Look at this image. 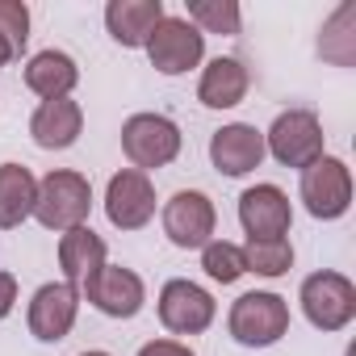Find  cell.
I'll return each instance as SVG.
<instances>
[{
    "label": "cell",
    "instance_id": "4",
    "mask_svg": "<svg viewBox=\"0 0 356 356\" xmlns=\"http://www.w3.org/2000/svg\"><path fill=\"white\" fill-rule=\"evenodd\" d=\"M298 302H302L306 323L318 331H343L356 318V285L335 268L310 273L298 289Z\"/></svg>",
    "mask_w": 356,
    "mask_h": 356
},
{
    "label": "cell",
    "instance_id": "22",
    "mask_svg": "<svg viewBox=\"0 0 356 356\" xmlns=\"http://www.w3.org/2000/svg\"><path fill=\"white\" fill-rule=\"evenodd\" d=\"M189 26H197L202 34H222L235 38L243 26V9L239 0H189Z\"/></svg>",
    "mask_w": 356,
    "mask_h": 356
},
{
    "label": "cell",
    "instance_id": "21",
    "mask_svg": "<svg viewBox=\"0 0 356 356\" xmlns=\"http://www.w3.org/2000/svg\"><path fill=\"white\" fill-rule=\"evenodd\" d=\"M318 55L331 59L335 67H352L356 63V5H343L323 22V38H318Z\"/></svg>",
    "mask_w": 356,
    "mask_h": 356
},
{
    "label": "cell",
    "instance_id": "27",
    "mask_svg": "<svg viewBox=\"0 0 356 356\" xmlns=\"http://www.w3.org/2000/svg\"><path fill=\"white\" fill-rule=\"evenodd\" d=\"M13 306H17V277L0 268V323L13 314Z\"/></svg>",
    "mask_w": 356,
    "mask_h": 356
},
{
    "label": "cell",
    "instance_id": "7",
    "mask_svg": "<svg viewBox=\"0 0 356 356\" xmlns=\"http://www.w3.org/2000/svg\"><path fill=\"white\" fill-rule=\"evenodd\" d=\"M147 59L159 76H185L193 67H202L206 59V34L197 26H189L185 17H163L151 38H147Z\"/></svg>",
    "mask_w": 356,
    "mask_h": 356
},
{
    "label": "cell",
    "instance_id": "8",
    "mask_svg": "<svg viewBox=\"0 0 356 356\" xmlns=\"http://www.w3.org/2000/svg\"><path fill=\"white\" fill-rule=\"evenodd\" d=\"M159 222H163L168 243L185 248V252H193V248L202 252L214 239V231H218V210H214V202L202 189H181V193H172L163 202Z\"/></svg>",
    "mask_w": 356,
    "mask_h": 356
},
{
    "label": "cell",
    "instance_id": "16",
    "mask_svg": "<svg viewBox=\"0 0 356 356\" xmlns=\"http://www.w3.org/2000/svg\"><path fill=\"white\" fill-rule=\"evenodd\" d=\"M163 0H109L105 5V30L118 47L126 51H138L147 47L151 30L163 22Z\"/></svg>",
    "mask_w": 356,
    "mask_h": 356
},
{
    "label": "cell",
    "instance_id": "25",
    "mask_svg": "<svg viewBox=\"0 0 356 356\" xmlns=\"http://www.w3.org/2000/svg\"><path fill=\"white\" fill-rule=\"evenodd\" d=\"M0 38L13 47V55L26 51V42H30V9H26V0H0Z\"/></svg>",
    "mask_w": 356,
    "mask_h": 356
},
{
    "label": "cell",
    "instance_id": "19",
    "mask_svg": "<svg viewBox=\"0 0 356 356\" xmlns=\"http://www.w3.org/2000/svg\"><path fill=\"white\" fill-rule=\"evenodd\" d=\"M80 84V67L67 51H38L30 63H26V88L42 101H55V97H72V88Z\"/></svg>",
    "mask_w": 356,
    "mask_h": 356
},
{
    "label": "cell",
    "instance_id": "14",
    "mask_svg": "<svg viewBox=\"0 0 356 356\" xmlns=\"http://www.w3.org/2000/svg\"><path fill=\"white\" fill-rule=\"evenodd\" d=\"M210 163L222 176H248L264 163V130L248 126V122H231L218 126L210 134Z\"/></svg>",
    "mask_w": 356,
    "mask_h": 356
},
{
    "label": "cell",
    "instance_id": "1",
    "mask_svg": "<svg viewBox=\"0 0 356 356\" xmlns=\"http://www.w3.org/2000/svg\"><path fill=\"white\" fill-rule=\"evenodd\" d=\"M88 214H92V185H88L84 172L51 168L42 181H38V202H34L38 227L63 235V231L88 227Z\"/></svg>",
    "mask_w": 356,
    "mask_h": 356
},
{
    "label": "cell",
    "instance_id": "3",
    "mask_svg": "<svg viewBox=\"0 0 356 356\" xmlns=\"http://www.w3.org/2000/svg\"><path fill=\"white\" fill-rule=\"evenodd\" d=\"M264 155H273L281 168H298L306 172L314 159L327 155V134L314 109H285L273 118V126L264 130Z\"/></svg>",
    "mask_w": 356,
    "mask_h": 356
},
{
    "label": "cell",
    "instance_id": "24",
    "mask_svg": "<svg viewBox=\"0 0 356 356\" xmlns=\"http://www.w3.org/2000/svg\"><path fill=\"white\" fill-rule=\"evenodd\" d=\"M202 268H206L210 281H218V285H235V281L248 273V264H243V248L231 243V239H218V235H214V239L202 248Z\"/></svg>",
    "mask_w": 356,
    "mask_h": 356
},
{
    "label": "cell",
    "instance_id": "11",
    "mask_svg": "<svg viewBox=\"0 0 356 356\" xmlns=\"http://www.w3.org/2000/svg\"><path fill=\"white\" fill-rule=\"evenodd\" d=\"M105 218L118 231H143L155 218V185L138 168H122L105 185Z\"/></svg>",
    "mask_w": 356,
    "mask_h": 356
},
{
    "label": "cell",
    "instance_id": "15",
    "mask_svg": "<svg viewBox=\"0 0 356 356\" xmlns=\"http://www.w3.org/2000/svg\"><path fill=\"white\" fill-rule=\"evenodd\" d=\"M84 130V109L80 101L72 97H55V101H38L34 118H30V138L42 147V151H67L76 147Z\"/></svg>",
    "mask_w": 356,
    "mask_h": 356
},
{
    "label": "cell",
    "instance_id": "10",
    "mask_svg": "<svg viewBox=\"0 0 356 356\" xmlns=\"http://www.w3.org/2000/svg\"><path fill=\"white\" fill-rule=\"evenodd\" d=\"M80 298H88L92 310H101L105 318H134L143 306H147V285L134 268H122V264H101L84 285H80Z\"/></svg>",
    "mask_w": 356,
    "mask_h": 356
},
{
    "label": "cell",
    "instance_id": "6",
    "mask_svg": "<svg viewBox=\"0 0 356 356\" xmlns=\"http://www.w3.org/2000/svg\"><path fill=\"white\" fill-rule=\"evenodd\" d=\"M298 197H302L306 214L318 218V222H335V218H343L348 206H352V172H348V163L335 159V155L314 159V163L302 172Z\"/></svg>",
    "mask_w": 356,
    "mask_h": 356
},
{
    "label": "cell",
    "instance_id": "26",
    "mask_svg": "<svg viewBox=\"0 0 356 356\" xmlns=\"http://www.w3.org/2000/svg\"><path fill=\"white\" fill-rule=\"evenodd\" d=\"M138 356H197V352L181 339H151V343L138 348Z\"/></svg>",
    "mask_w": 356,
    "mask_h": 356
},
{
    "label": "cell",
    "instance_id": "13",
    "mask_svg": "<svg viewBox=\"0 0 356 356\" xmlns=\"http://www.w3.org/2000/svg\"><path fill=\"white\" fill-rule=\"evenodd\" d=\"M239 227L248 239H285L293 227V206L281 185H252L239 193Z\"/></svg>",
    "mask_w": 356,
    "mask_h": 356
},
{
    "label": "cell",
    "instance_id": "23",
    "mask_svg": "<svg viewBox=\"0 0 356 356\" xmlns=\"http://www.w3.org/2000/svg\"><path fill=\"white\" fill-rule=\"evenodd\" d=\"M243 264L256 277H285L293 268V243L289 239H248L243 243Z\"/></svg>",
    "mask_w": 356,
    "mask_h": 356
},
{
    "label": "cell",
    "instance_id": "28",
    "mask_svg": "<svg viewBox=\"0 0 356 356\" xmlns=\"http://www.w3.org/2000/svg\"><path fill=\"white\" fill-rule=\"evenodd\" d=\"M13 59H17V55H13V47H9V42H5V38H0V67H9V63H13Z\"/></svg>",
    "mask_w": 356,
    "mask_h": 356
},
{
    "label": "cell",
    "instance_id": "9",
    "mask_svg": "<svg viewBox=\"0 0 356 356\" xmlns=\"http://www.w3.org/2000/svg\"><path fill=\"white\" fill-rule=\"evenodd\" d=\"M218 318V302L210 289H202L189 277H172L159 289V323L172 335H202Z\"/></svg>",
    "mask_w": 356,
    "mask_h": 356
},
{
    "label": "cell",
    "instance_id": "2",
    "mask_svg": "<svg viewBox=\"0 0 356 356\" xmlns=\"http://www.w3.org/2000/svg\"><path fill=\"white\" fill-rule=\"evenodd\" d=\"M227 331L243 348H273L277 339L289 335V302L273 289H252L231 302Z\"/></svg>",
    "mask_w": 356,
    "mask_h": 356
},
{
    "label": "cell",
    "instance_id": "17",
    "mask_svg": "<svg viewBox=\"0 0 356 356\" xmlns=\"http://www.w3.org/2000/svg\"><path fill=\"white\" fill-rule=\"evenodd\" d=\"M252 88V72L243 67V59L235 55H218L202 67V80H197V101L206 109H235Z\"/></svg>",
    "mask_w": 356,
    "mask_h": 356
},
{
    "label": "cell",
    "instance_id": "20",
    "mask_svg": "<svg viewBox=\"0 0 356 356\" xmlns=\"http://www.w3.org/2000/svg\"><path fill=\"white\" fill-rule=\"evenodd\" d=\"M101 264H105V239L92 227H76V231H63L59 235V268H63V281L67 285L80 289Z\"/></svg>",
    "mask_w": 356,
    "mask_h": 356
},
{
    "label": "cell",
    "instance_id": "18",
    "mask_svg": "<svg viewBox=\"0 0 356 356\" xmlns=\"http://www.w3.org/2000/svg\"><path fill=\"white\" fill-rule=\"evenodd\" d=\"M38 202V176L26 163H0V231H17L34 218Z\"/></svg>",
    "mask_w": 356,
    "mask_h": 356
},
{
    "label": "cell",
    "instance_id": "5",
    "mask_svg": "<svg viewBox=\"0 0 356 356\" xmlns=\"http://www.w3.org/2000/svg\"><path fill=\"white\" fill-rule=\"evenodd\" d=\"M181 126L163 113H130L122 122V151L138 172H155L168 168L181 155Z\"/></svg>",
    "mask_w": 356,
    "mask_h": 356
},
{
    "label": "cell",
    "instance_id": "29",
    "mask_svg": "<svg viewBox=\"0 0 356 356\" xmlns=\"http://www.w3.org/2000/svg\"><path fill=\"white\" fill-rule=\"evenodd\" d=\"M80 356H109V352H101V348H88V352H80Z\"/></svg>",
    "mask_w": 356,
    "mask_h": 356
},
{
    "label": "cell",
    "instance_id": "12",
    "mask_svg": "<svg viewBox=\"0 0 356 356\" xmlns=\"http://www.w3.org/2000/svg\"><path fill=\"white\" fill-rule=\"evenodd\" d=\"M76 314H80V289L67 285V281H47V285L34 289L30 310H26V323H30V335L34 339L59 343L76 327Z\"/></svg>",
    "mask_w": 356,
    "mask_h": 356
}]
</instances>
